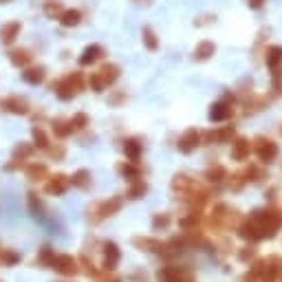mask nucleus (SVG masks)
<instances>
[{"instance_id":"412c9836","label":"nucleus","mask_w":282,"mask_h":282,"mask_svg":"<svg viewBox=\"0 0 282 282\" xmlns=\"http://www.w3.org/2000/svg\"><path fill=\"white\" fill-rule=\"evenodd\" d=\"M66 185H69V179H66L64 174H57V176H53V179L47 183V192H49V194H64Z\"/></svg>"},{"instance_id":"f704fd0d","label":"nucleus","mask_w":282,"mask_h":282,"mask_svg":"<svg viewBox=\"0 0 282 282\" xmlns=\"http://www.w3.org/2000/svg\"><path fill=\"white\" fill-rule=\"evenodd\" d=\"M88 86H91L95 93H102L104 88H106V86L102 84V79H99V75H97V73H91V77H88Z\"/></svg>"},{"instance_id":"1a4fd4ad","label":"nucleus","mask_w":282,"mask_h":282,"mask_svg":"<svg viewBox=\"0 0 282 282\" xmlns=\"http://www.w3.org/2000/svg\"><path fill=\"white\" fill-rule=\"evenodd\" d=\"M20 29H22V25H20L18 20L5 22V25L0 27V42L7 44V47H9V44H13V42H16V38L20 35Z\"/></svg>"},{"instance_id":"f03ea898","label":"nucleus","mask_w":282,"mask_h":282,"mask_svg":"<svg viewBox=\"0 0 282 282\" xmlns=\"http://www.w3.org/2000/svg\"><path fill=\"white\" fill-rule=\"evenodd\" d=\"M82 86H84V77H82V73H71V75L53 82V86H51V88H53V93L62 102H69L82 91Z\"/></svg>"},{"instance_id":"ddd939ff","label":"nucleus","mask_w":282,"mask_h":282,"mask_svg":"<svg viewBox=\"0 0 282 282\" xmlns=\"http://www.w3.org/2000/svg\"><path fill=\"white\" fill-rule=\"evenodd\" d=\"M97 75H99V79H102L104 86H110V84H115V82L119 79L122 69H119L117 64H104L102 69L97 71Z\"/></svg>"},{"instance_id":"72a5a7b5","label":"nucleus","mask_w":282,"mask_h":282,"mask_svg":"<svg viewBox=\"0 0 282 282\" xmlns=\"http://www.w3.org/2000/svg\"><path fill=\"white\" fill-rule=\"evenodd\" d=\"M86 126H88V117H86L84 113H77V115L71 119V128H73V130H84Z\"/></svg>"},{"instance_id":"6e6552de","label":"nucleus","mask_w":282,"mask_h":282,"mask_svg":"<svg viewBox=\"0 0 282 282\" xmlns=\"http://www.w3.org/2000/svg\"><path fill=\"white\" fill-rule=\"evenodd\" d=\"M51 265H53L55 271L64 273V276H73V273H77V263L73 256H53L51 258Z\"/></svg>"},{"instance_id":"2eb2a0df","label":"nucleus","mask_w":282,"mask_h":282,"mask_svg":"<svg viewBox=\"0 0 282 282\" xmlns=\"http://www.w3.org/2000/svg\"><path fill=\"white\" fill-rule=\"evenodd\" d=\"M44 75H47L44 66H27L25 73H22V79H25L27 84H31V86H38L44 82Z\"/></svg>"},{"instance_id":"4c0bfd02","label":"nucleus","mask_w":282,"mask_h":282,"mask_svg":"<svg viewBox=\"0 0 282 282\" xmlns=\"http://www.w3.org/2000/svg\"><path fill=\"white\" fill-rule=\"evenodd\" d=\"M124 99V95L122 93H115V95H110V104H119Z\"/></svg>"},{"instance_id":"f257e3e1","label":"nucleus","mask_w":282,"mask_h":282,"mask_svg":"<svg viewBox=\"0 0 282 282\" xmlns=\"http://www.w3.org/2000/svg\"><path fill=\"white\" fill-rule=\"evenodd\" d=\"M282 229V214L278 210H256L249 218L238 225V236L243 240L258 243L265 238H273Z\"/></svg>"},{"instance_id":"f3484780","label":"nucleus","mask_w":282,"mask_h":282,"mask_svg":"<svg viewBox=\"0 0 282 282\" xmlns=\"http://www.w3.org/2000/svg\"><path fill=\"white\" fill-rule=\"evenodd\" d=\"M141 150H144V144H141L139 139H126L124 141V152H126V157H128L130 161H139L141 157Z\"/></svg>"},{"instance_id":"bb28decb","label":"nucleus","mask_w":282,"mask_h":282,"mask_svg":"<svg viewBox=\"0 0 282 282\" xmlns=\"http://www.w3.org/2000/svg\"><path fill=\"white\" fill-rule=\"evenodd\" d=\"M148 192V185L144 183V179H135L130 185V190H128V196L130 198H141Z\"/></svg>"},{"instance_id":"7ed1b4c3","label":"nucleus","mask_w":282,"mask_h":282,"mask_svg":"<svg viewBox=\"0 0 282 282\" xmlns=\"http://www.w3.org/2000/svg\"><path fill=\"white\" fill-rule=\"evenodd\" d=\"M278 258L276 256H271V258H267V260H258L254 263V267H251V271H249V276L251 280H258V282H273L278 276Z\"/></svg>"},{"instance_id":"aec40b11","label":"nucleus","mask_w":282,"mask_h":282,"mask_svg":"<svg viewBox=\"0 0 282 282\" xmlns=\"http://www.w3.org/2000/svg\"><path fill=\"white\" fill-rule=\"evenodd\" d=\"M117 172H119L124 179H128V181H135V179H139V176H141V170L135 166V161L119 163V166H117Z\"/></svg>"},{"instance_id":"c756f323","label":"nucleus","mask_w":282,"mask_h":282,"mask_svg":"<svg viewBox=\"0 0 282 282\" xmlns=\"http://www.w3.org/2000/svg\"><path fill=\"white\" fill-rule=\"evenodd\" d=\"M27 174L31 176V179H42V176H47V166H38V163H31V166L27 168Z\"/></svg>"},{"instance_id":"7c9ffc66","label":"nucleus","mask_w":282,"mask_h":282,"mask_svg":"<svg viewBox=\"0 0 282 282\" xmlns=\"http://www.w3.org/2000/svg\"><path fill=\"white\" fill-rule=\"evenodd\" d=\"M44 13H47L51 20H57V16L62 13V5L60 3H47L44 5Z\"/></svg>"},{"instance_id":"c9c22d12","label":"nucleus","mask_w":282,"mask_h":282,"mask_svg":"<svg viewBox=\"0 0 282 282\" xmlns=\"http://www.w3.org/2000/svg\"><path fill=\"white\" fill-rule=\"evenodd\" d=\"M254 256H256V249H254V247H245V249L240 251V254H238V258H240L243 263L251 260V258H254Z\"/></svg>"},{"instance_id":"5701e85b","label":"nucleus","mask_w":282,"mask_h":282,"mask_svg":"<svg viewBox=\"0 0 282 282\" xmlns=\"http://www.w3.org/2000/svg\"><path fill=\"white\" fill-rule=\"evenodd\" d=\"M71 183L79 190H88L91 188V172H88V170H77V172L71 176Z\"/></svg>"},{"instance_id":"ea45409f","label":"nucleus","mask_w":282,"mask_h":282,"mask_svg":"<svg viewBox=\"0 0 282 282\" xmlns=\"http://www.w3.org/2000/svg\"><path fill=\"white\" fill-rule=\"evenodd\" d=\"M3 3H11V0H0V5H3Z\"/></svg>"},{"instance_id":"39448f33","label":"nucleus","mask_w":282,"mask_h":282,"mask_svg":"<svg viewBox=\"0 0 282 282\" xmlns=\"http://www.w3.org/2000/svg\"><path fill=\"white\" fill-rule=\"evenodd\" d=\"M251 150H256L258 159H260L263 163H271L273 159L278 157V144L267 137H258L254 144H251Z\"/></svg>"},{"instance_id":"4468645a","label":"nucleus","mask_w":282,"mask_h":282,"mask_svg":"<svg viewBox=\"0 0 282 282\" xmlns=\"http://www.w3.org/2000/svg\"><path fill=\"white\" fill-rule=\"evenodd\" d=\"M214 53H216V44H214L212 40H203V42H198L196 49H194V60L196 62H207Z\"/></svg>"},{"instance_id":"58836bf2","label":"nucleus","mask_w":282,"mask_h":282,"mask_svg":"<svg viewBox=\"0 0 282 282\" xmlns=\"http://www.w3.org/2000/svg\"><path fill=\"white\" fill-rule=\"evenodd\" d=\"M132 3H137V5H150L152 0H132Z\"/></svg>"},{"instance_id":"6ab92c4d","label":"nucleus","mask_w":282,"mask_h":282,"mask_svg":"<svg viewBox=\"0 0 282 282\" xmlns=\"http://www.w3.org/2000/svg\"><path fill=\"white\" fill-rule=\"evenodd\" d=\"M122 207V198L119 196H113L110 201H104L99 207H97V214L99 216L97 218H106V216H113V214L117 212Z\"/></svg>"},{"instance_id":"a211bd4d","label":"nucleus","mask_w":282,"mask_h":282,"mask_svg":"<svg viewBox=\"0 0 282 282\" xmlns=\"http://www.w3.org/2000/svg\"><path fill=\"white\" fill-rule=\"evenodd\" d=\"M57 20H60L62 27H77L82 22V11L79 9H62Z\"/></svg>"},{"instance_id":"20e7f679","label":"nucleus","mask_w":282,"mask_h":282,"mask_svg":"<svg viewBox=\"0 0 282 282\" xmlns=\"http://www.w3.org/2000/svg\"><path fill=\"white\" fill-rule=\"evenodd\" d=\"M232 104H234V95H225L220 102H216V104H212L210 106V113H207V117H210V122H225V119H229L232 117V113H234V108H232Z\"/></svg>"},{"instance_id":"4be33fe9","label":"nucleus","mask_w":282,"mask_h":282,"mask_svg":"<svg viewBox=\"0 0 282 282\" xmlns=\"http://www.w3.org/2000/svg\"><path fill=\"white\" fill-rule=\"evenodd\" d=\"M141 40H144V47L148 51H157L159 49V38H157V33H154L152 27H144V31H141Z\"/></svg>"},{"instance_id":"cd10ccee","label":"nucleus","mask_w":282,"mask_h":282,"mask_svg":"<svg viewBox=\"0 0 282 282\" xmlns=\"http://www.w3.org/2000/svg\"><path fill=\"white\" fill-rule=\"evenodd\" d=\"M135 245H139V247H146L148 251H161L166 249V245H161L159 240H150V238H135Z\"/></svg>"},{"instance_id":"b1692460","label":"nucleus","mask_w":282,"mask_h":282,"mask_svg":"<svg viewBox=\"0 0 282 282\" xmlns=\"http://www.w3.org/2000/svg\"><path fill=\"white\" fill-rule=\"evenodd\" d=\"M9 60L16 66H27L31 62V53H29L27 49H13V51H9Z\"/></svg>"},{"instance_id":"423d86ee","label":"nucleus","mask_w":282,"mask_h":282,"mask_svg":"<svg viewBox=\"0 0 282 282\" xmlns=\"http://www.w3.org/2000/svg\"><path fill=\"white\" fill-rule=\"evenodd\" d=\"M201 146V132H198L196 128H190V130H185L183 132V137L176 141V148L183 152V154H190V152H194L196 148Z\"/></svg>"},{"instance_id":"2f4dec72","label":"nucleus","mask_w":282,"mask_h":282,"mask_svg":"<svg viewBox=\"0 0 282 282\" xmlns=\"http://www.w3.org/2000/svg\"><path fill=\"white\" fill-rule=\"evenodd\" d=\"M33 141H35V146L38 148H44V150L49 148V137L44 135L42 128H33Z\"/></svg>"},{"instance_id":"dca6fc26","label":"nucleus","mask_w":282,"mask_h":282,"mask_svg":"<svg viewBox=\"0 0 282 282\" xmlns=\"http://www.w3.org/2000/svg\"><path fill=\"white\" fill-rule=\"evenodd\" d=\"M3 108L9 110V113H13V115H27L29 113V104L22 97H7V99H3Z\"/></svg>"},{"instance_id":"9d476101","label":"nucleus","mask_w":282,"mask_h":282,"mask_svg":"<svg viewBox=\"0 0 282 282\" xmlns=\"http://www.w3.org/2000/svg\"><path fill=\"white\" fill-rule=\"evenodd\" d=\"M104 269L106 271H113L115 269V265L119 263V258H122V251H119V247H117L115 243H106L104 245Z\"/></svg>"},{"instance_id":"393cba45","label":"nucleus","mask_w":282,"mask_h":282,"mask_svg":"<svg viewBox=\"0 0 282 282\" xmlns=\"http://www.w3.org/2000/svg\"><path fill=\"white\" fill-rule=\"evenodd\" d=\"M205 179L212 181V183H220V181L227 179V170L223 168V166H212V168H207Z\"/></svg>"},{"instance_id":"c85d7f7f","label":"nucleus","mask_w":282,"mask_h":282,"mask_svg":"<svg viewBox=\"0 0 282 282\" xmlns=\"http://www.w3.org/2000/svg\"><path fill=\"white\" fill-rule=\"evenodd\" d=\"M53 132L57 137H69L71 132H73V128H71V122H64V119H57V122H53Z\"/></svg>"},{"instance_id":"a878e982","label":"nucleus","mask_w":282,"mask_h":282,"mask_svg":"<svg viewBox=\"0 0 282 282\" xmlns=\"http://www.w3.org/2000/svg\"><path fill=\"white\" fill-rule=\"evenodd\" d=\"M282 64V47H269L267 49V66L276 69Z\"/></svg>"},{"instance_id":"e433bc0d","label":"nucleus","mask_w":282,"mask_h":282,"mask_svg":"<svg viewBox=\"0 0 282 282\" xmlns=\"http://www.w3.org/2000/svg\"><path fill=\"white\" fill-rule=\"evenodd\" d=\"M265 3H267V0H247V5L251 7V9H260Z\"/></svg>"},{"instance_id":"0eeeda50","label":"nucleus","mask_w":282,"mask_h":282,"mask_svg":"<svg viewBox=\"0 0 282 282\" xmlns=\"http://www.w3.org/2000/svg\"><path fill=\"white\" fill-rule=\"evenodd\" d=\"M251 154V141L247 137H234L232 139V159L234 161H245Z\"/></svg>"},{"instance_id":"473e14b6","label":"nucleus","mask_w":282,"mask_h":282,"mask_svg":"<svg viewBox=\"0 0 282 282\" xmlns=\"http://www.w3.org/2000/svg\"><path fill=\"white\" fill-rule=\"evenodd\" d=\"M168 225H170V216H168V214H157V216L152 218V229H154V232L166 229Z\"/></svg>"},{"instance_id":"f8f14e48","label":"nucleus","mask_w":282,"mask_h":282,"mask_svg":"<svg viewBox=\"0 0 282 282\" xmlns=\"http://www.w3.org/2000/svg\"><path fill=\"white\" fill-rule=\"evenodd\" d=\"M102 57H104V49L99 47V44H88V47L82 51V55H79V64L82 66H91L97 60H102Z\"/></svg>"},{"instance_id":"9b49d317","label":"nucleus","mask_w":282,"mask_h":282,"mask_svg":"<svg viewBox=\"0 0 282 282\" xmlns=\"http://www.w3.org/2000/svg\"><path fill=\"white\" fill-rule=\"evenodd\" d=\"M234 137H236V128H234V126H223V128L210 130L205 135L207 141H216V144H229Z\"/></svg>"}]
</instances>
